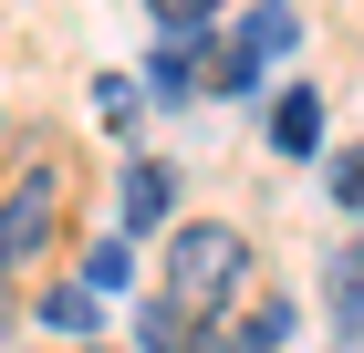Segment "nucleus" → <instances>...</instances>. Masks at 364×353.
Instances as JSON below:
<instances>
[{
    "instance_id": "f257e3e1",
    "label": "nucleus",
    "mask_w": 364,
    "mask_h": 353,
    "mask_svg": "<svg viewBox=\"0 0 364 353\" xmlns=\"http://www.w3.org/2000/svg\"><path fill=\"white\" fill-rule=\"evenodd\" d=\"M240 291H250V239H240L229 218H188V229L167 239V301L208 332Z\"/></svg>"
},
{
    "instance_id": "f03ea898",
    "label": "nucleus",
    "mask_w": 364,
    "mask_h": 353,
    "mask_svg": "<svg viewBox=\"0 0 364 353\" xmlns=\"http://www.w3.org/2000/svg\"><path fill=\"white\" fill-rule=\"evenodd\" d=\"M53 229H63V177H53V166H31L21 188L0 197V281L31 271V260L53 249Z\"/></svg>"
},
{
    "instance_id": "7ed1b4c3",
    "label": "nucleus",
    "mask_w": 364,
    "mask_h": 353,
    "mask_svg": "<svg viewBox=\"0 0 364 353\" xmlns=\"http://www.w3.org/2000/svg\"><path fill=\"white\" fill-rule=\"evenodd\" d=\"M167 208H177V166L136 156V166H125V239H136V229H156Z\"/></svg>"
},
{
    "instance_id": "20e7f679",
    "label": "nucleus",
    "mask_w": 364,
    "mask_h": 353,
    "mask_svg": "<svg viewBox=\"0 0 364 353\" xmlns=\"http://www.w3.org/2000/svg\"><path fill=\"white\" fill-rule=\"evenodd\" d=\"M271 146L281 156H312V146H323V104H312V94H281L271 104Z\"/></svg>"
},
{
    "instance_id": "39448f33",
    "label": "nucleus",
    "mask_w": 364,
    "mask_h": 353,
    "mask_svg": "<svg viewBox=\"0 0 364 353\" xmlns=\"http://www.w3.org/2000/svg\"><path fill=\"white\" fill-rule=\"evenodd\" d=\"M125 281H136V239H125V229H105V239L84 249V291H125Z\"/></svg>"
},
{
    "instance_id": "423d86ee",
    "label": "nucleus",
    "mask_w": 364,
    "mask_h": 353,
    "mask_svg": "<svg viewBox=\"0 0 364 353\" xmlns=\"http://www.w3.org/2000/svg\"><path fill=\"white\" fill-rule=\"evenodd\" d=\"M291 332H302V312H291V301H260V312H250L240 332H229V343H240V353H281Z\"/></svg>"
},
{
    "instance_id": "0eeeda50",
    "label": "nucleus",
    "mask_w": 364,
    "mask_h": 353,
    "mask_svg": "<svg viewBox=\"0 0 364 353\" xmlns=\"http://www.w3.org/2000/svg\"><path fill=\"white\" fill-rule=\"evenodd\" d=\"M136 353H188V312H177V301H146V322H136Z\"/></svg>"
},
{
    "instance_id": "6e6552de",
    "label": "nucleus",
    "mask_w": 364,
    "mask_h": 353,
    "mask_svg": "<svg viewBox=\"0 0 364 353\" xmlns=\"http://www.w3.org/2000/svg\"><path fill=\"white\" fill-rule=\"evenodd\" d=\"M146 83H156V104H188V83H198V63H188V42H167V53L146 63Z\"/></svg>"
},
{
    "instance_id": "1a4fd4ad",
    "label": "nucleus",
    "mask_w": 364,
    "mask_h": 353,
    "mask_svg": "<svg viewBox=\"0 0 364 353\" xmlns=\"http://www.w3.org/2000/svg\"><path fill=\"white\" fill-rule=\"evenodd\" d=\"M136 104H146V94H136V83H125V73H105V83H94V114H105L114 136H125V125H136Z\"/></svg>"
},
{
    "instance_id": "9d476101",
    "label": "nucleus",
    "mask_w": 364,
    "mask_h": 353,
    "mask_svg": "<svg viewBox=\"0 0 364 353\" xmlns=\"http://www.w3.org/2000/svg\"><path fill=\"white\" fill-rule=\"evenodd\" d=\"M42 322L53 332H94V291H42Z\"/></svg>"
},
{
    "instance_id": "9b49d317",
    "label": "nucleus",
    "mask_w": 364,
    "mask_h": 353,
    "mask_svg": "<svg viewBox=\"0 0 364 353\" xmlns=\"http://www.w3.org/2000/svg\"><path fill=\"white\" fill-rule=\"evenodd\" d=\"M333 197H343V208H364V156H333Z\"/></svg>"
},
{
    "instance_id": "f8f14e48",
    "label": "nucleus",
    "mask_w": 364,
    "mask_h": 353,
    "mask_svg": "<svg viewBox=\"0 0 364 353\" xmlns=\"http://www.w3.org/2000/svg\"><path fill=\"white\" fill-rule=\"evenodd\" d=\"M11 332H21V291L0 281V343H11Z\"/></svg>"
},
{
    "instance_id": "ddd939ff",
    "label": "nucleus",
    "mask_w": 364,
    "mask_h": 353,
    "mask_svg": "<svg viewBox=\"0 0 364 353\" xmlns=\"http://www.w3.org/2000/svg\"><path fill=\"white\" fill-rule=\"evenodd\" d=\"M188 353H240V343H229V332H198V343H188Z\"/></svg>"
}]
</instances>
